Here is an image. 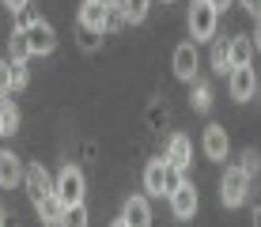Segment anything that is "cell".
I'll use <instances>...</instances> for the list:
<instances>
[{
    "mask_svg": "<svg viewBox=\"0 0 261 227\" xmlns=\"http://www.w3.org/2000/svg\"><path fill=\"white\" fill-rule=\"evenodd\" d=\"M178 182H182V170H174L167 159H151L144 167V189H148V197H167Z\"/></svg>",
    "mask_w": 261,
    "mask_h": 227,
    "instance_id": "cell-1",
    "label": "cell"
},
{
    "mask_svg": "<svg viewBox=\"0 0 261 227\" xmlns=\"http://www.w3.org/2000/svg\"><path fill=\"white\" fill-rule=\"evenodd\" d=\"M84 193H87L84 170L72 167V163H68V167H61V174L53 178V197H57V201L68 208V205H80V201H84Z\"/></svg>",
    "mask_w": 261,
    "mask_h": 227,
    "instance_id": "cell-2",
    "label": "cell"
},
{
    "mask_svg": "<svg viewBox=\"0 0 261 227\" xmlns=\"http://www.w3.org/2000/svg\"><path fill=\"white\" fill-rule=\"evenodd\" d=\"M216 27H220V12H216L208 0H193L190 4V34H193V42L216 38Z\"/></svg>",
    "mask_w": 261,
    "mask_h": 227,
    "instance_id": "cell-3",
    "label": "cell"
},
{
    "mask_svg": "<svg viewBox=\"0 0 261 227\" xmlns=\"http://www.w3.org/2000/svg\"><path fill=\"white\" fill-rule=\"evenodd\" d=\"M23 38H27L31 57H42V53H53V49H57V31H53L42 15H31V23L23 27Z\"/></svg>",
    "mask_w": 261,
    "mask_h": 227,
    "instance_id": "cell-4",
    "label": "cell"
},
{
    "mask_svg": "<svg viewBox=\"0 0 261 227\" xmlns=\"http://www.w3.org/2000/svg\"><path fill=\"white\" fill-rule=\"evenodd\" d=\"M246 197H250V178L239 167H227L223 170V182H220V201L227 208H242Z\"/></svg>",
    "mask_w": 261,
    "mask_h": 227,
    "instance_id": "cell-5",
    "label": "cell"
},
{
    "mask_svg": "<svg viewBox=\"0 0 261 227\" xmlns=\"http://www.w3.org/2000/svg\"><path fill=\"white\" fill-rule=\"evenodd\" d=\"M19 186H27V197H31L34 205H38L42 197L53 193V178H49V170L42 167V163H31V167H23V182H19Z\"/></svg>",
    "mask_w": 261,
    "mask_h": 227,
    "instance_id": "cell-6",
    "label": "cell"
},
{
    "mask_svg": "<svg viewBox=\"0 0 261 227\" xmlns=\"http://www.w3.org/2000/svg\"><path fill=\"white\" fill-rule=\"evenodd\" d=\"M167 201H170V212H174L178 220H193V212H197V189H193V182L182 178L167 193Z\"/></svg>",
    "mask_w": 261,
    "mask_h": 227,
    "instance_id": "cell-7",
    "label": "cell"
},
{
    "mask_svg": "<svg viewBox=\"0 0 261 227\" xmlns=\"http://www.w3.org/2000/svg\"><path fill=\"white\" fill-rule=\"evenodd\" d=\"M227 76H231L227 87H231V98H235V103H250V98L257 95V76H254V68H250V65L231 68Z\"/></svg>",
    "mask_w": 261,
    "mask_h": 227,
    "instance_id": "cell-8",
    "label": "cell"
},
{
    "mask_svg": "<svg viewBox=\"0 0 261 227\" xmlns=\"http://www.w3.org/2000/svg\"><path fill=\"white\" fill-rule=\"evenodd\" d=\"M204 156H208V159H216V163H223V159H227L231 156V140H227V133H223V125H204Z\"/></svg>",
    "mask_w": 261,
    "mask_h": 227,
    "instance_id": "cell-9",
    "label": "cell"
},
{
    "mask_svg": "<svg viewBox=\"0 0 261 227\" xmlns=\"http://www.w3.org/2000/svg\"><path fill=\"white\" fill-rule=\"evenodd\" d=\"M197 68H201V57H197V42H182V45L174 49V76L190 84V80L197 76Z\"/></svg>",
    "mask_w": 261,
    "mask_h": 227,
    "instance_id": "cell-10",
    "label": "cell"
},
{
    "mask_svg": "<svg viewBox=\"0 0 261 227\" xmlns=\"http://www.w3.org/2000/svg\"><path fill=\"white\" fill-rule=\"evenodd\" d=\"M163 159H167L174 170H182V174H186V167L193 163V144H190V136L174 133V136L167 140V156H163Z\"/></svg>",
    "mask_w": 261,
    "mask_h": 227,
    "instance_id": "cell-11",
    "label": "cell"
},
{
    "mask_svg": "<svg viewBox=\"0 0 261 227\" xmlns=\"http://www.w3.org/2000/svg\"><path fill=\"white\" fill-rule=\"evenodd\" d=\"M121 220L129 227H151V205H148V197L133 193L129 201H125V208H121Z\"/></svg>",
    "mask_w": 261,
    "mask_h": 227,
    "instance_id": "cell-12",
    "label": "cell"
},
{
    "mask_svg": "<svg viewBox=\"0 0 261 227\" xmlns=\"http://www.w3.org/2000/svg\"><path fill=\"white\" fill-rule=\"evenodd\" d=\"M19 182H23V159L15 152H0V186L12 189Z\"/></svg>",
    "mask_w": 261,
    "mask_h": 227,
    "instance_id": "cell-13",
    "label": "cell"
},
{
    "mask_svg": "<svg viewBox=\"0 0 261 227\" xmlns=\"http://www.w3.org/2000/svg\"><path fill=\"white\" fill-rule=\"evenodd\" d=\"M102 23H106V0H84L80 4V27L102 31Z\"/></svg>",
    "mask_w": 261,
    "mask_h": 227,
    "instance_id": "cell-14",
    "label": "cell"
},
{
    "mask_svg": "<svg viewBox=\"0 0 261 227\" xmlns=\"http://www.w3.org/2000/svg\"><path fill=\"white\" fill-rule=\"evenodd\" d=\"M34 208H38V220H42V227H61V216H65V205H61L57 201V197H42V201L38 205H34Z\"/></svg>",
    "mask_w": 261,
    "mask_h": 227,
    "instance_id": "cell-15",
    "label": "cell"
},
{
    "mask_svg": "<svg viewBox=\"0 0 261 227\" xmlns=\"http://www.w3.org/2000/svg\"><path fill=\"white\" fill-rule=\"evenodd\" d=\"M190 106L197 114H208L212 110V87L204 84V80H197V76L190 80Z\"/></svg>",
    "mask_w": 261,
    "mask_h": 227,
    "instance_id": "cell-16",
    "label": "cell"
},
{
    "mask_svg": "<svg viewBox=\"0 0 261 227\" xmlns=\"http://www.w3.org/2000/svg\"><path fill=\"white\" fill-rule=\"evenodd\" d=\"M231 68H239V65H250V57H254V38L250 34H235L231 38Z\"/></svg>",
    "mask_w": 261,
    "mask_h": 227,
    "instance_id": "cell-17",
    "label": "cell"
},
{
    "mask_svg": "<svg viewBox=\"0 0 261 227\" xmlns=\"http://www.w3.org/2000/svg\"><path fill=\"white\" fill-rule=\"evenodd\" d=\"M212 42V68L216 72H220V76H223V72H231V38H208Z\"/></svg>",
    "mask_w": 261,
    "mask_h": 227,
    "instance_id": "cell-18",
    "label": "cell"
},
{
    "mask_svg": "<svg viewBox=\"0 0 261 227\" xmlns=\"http://www.w3.org/2000/svg\"><path fill=\"white\" fill-rule=\"evenodd\" d=\"M118 4H121L125 23H144V19H148V8H151V0H118Z\"/></svg>",
    "mask_w": 261,
    "mask_h": 227,
    "instance_id": "cell-19",
    "label": "cell"
},
{
    "mask_svg": "<svg viewBox=\"0 0 261 227\" xmlns=\"http://www.w3.org/2000/svg\"><path fill=\"white\" fill-rule=\"evenodd\" d=\"M27 57H31V49H27L23 31H12V38H8V61H12V65H23Z\"/></svg>",
    "mask_w": 261,
    "mask_h": 227,
    "instance_id": "cell-20",
    "label": "cell"
},
{
    "mask_svg": "<svg viewBox=\"0 0 261 227\" xmlns=\"http://www.w3.org/2000/svg\"><path fill=\"white\" fill-rule=\"evenodd\" d=\"M0 125H4V136L19 129V106L12 98H0Z\"/></svg>",
    "mask_w": 261,
    "mask_h": 227,
    "instance_id": "cell-21",
    "label": "cell"
},
{
    "mask_svg": "<svg viewBox=\"0 0 261 227\" xmlns=\"http://www.w3.org/2000/svg\"><path fill=\"white\" fill-rule=\"evenodd\" d=\"M61 227H87V205H68L65 216H61Z\"/></svg>",
    "mask_w": 261,
    "mask_h": 227,
    "instance_id": "cell-22",
    "label": "cell"
},
{
    "mask_svg": "<svg viewBox=\"0 0 261 227\" xmlns=\"http://www.w3.org/2000/svg\"><path fill=\"white\" fill-rule=\"evenodd\" d=\"M121 27H125L121 4H118V0H106V23H102V34H110V31H121Z\"/></svg>",
    "mask_w": 261,
    "mask_h": 227,
    "instance_id": "cell-23",
    "label": "cell"
},
{
    "mask_svg": "<svg viewBox=\"0 0 261 227\" xmlns=\"http://www.w3.org/2000/svg\"><path fill=\"white\" fill-rule=\"evenodd\" d=\"M257 167H261V163H257V152H254V148H246V152L239 156V170H242L246 178H254V174H257Z\"/></svg>",
    "mask_w": 261,
    "mask_h": 227,
    "instance_id": "cell-24",
    "label": "cell"
},
{
    "mask_svg": "<svg viewBox=\"0 0 261 227\" xmlns=\"http://www.w3.org/2000/svg\"><path fill=\"white\" fill-rule=\"evenodd\" d=\"M8 65H12V61H8ZM27 80H31V72H27V61H23V65H12V91H23Z\"/></svg>",
    "mask_w": 261,
    "mask_h": 227,
    "instance_id": "cell-25",
    "label": "cell"
},
{
    "mask_svg": "<svg viewBox=\"0 0 261 227\" xmlns=\"http://www.w3.org/2000/svg\"><path fill=\"white\" fill-rule=\"evenodd\" d=\"M98 38H102V31H91V27H80V45L84 49H95Z\"/></svg>",
    "mask_w": 261,
    "mask_h": 227,
    "instance_id": "cell-26",
    "label": "cell"
},
{
    "mask_svg": "<svg viewBox=\"0 0 261 227\" xmlns=\"http://www.w3.org/2000/svg\"><path fill=\"white\" fill-rule=\"evenodd\" d=\"M8 91H12V65H8V61H0V98H4Z\"/></svg>",
    "mask_w": 261,
    "mask_h": 227,
    "instance_id": "cell-27",
    "label": "cell"
},
{
    "mask_svg": "<svg viewBox=\"0 0 261 227\" xmlns=\"http://www.w3.org/2000/svg\"><path fill=\"white\" fill-rule=\"evenodd\" d=\"M0 4H4V8H12V15H19V12H23V8H27V4H31V0H0Z\"/></svg>",
    "mask_w": 261,
    "mask_h": 227,
    "instance_id": "cell-28",
    "label": "cell"
},
{
    "mask_svg": "<svg viewBox=\"0 0 261 227\" xmlns=\"http://www.w3.org/2000/svg\"><path fill=\"white\" fill-rule=\"evenodd\" d=\"M239 4H242V8H246V12H250V15H257V4H261V0H239Z\"/></svg>",
    "mask_w": 261,
    "mask_h": 227,
    "instance_id": "cell-29",
    "label": "cell"
},
{
    "mask_svg": "<svg viewBox=\"0 0 261 227\" xmlns=\"http://www.w3.org/2000/svg\"><path fill=\"white\" fill-rule=\"evenodd\" d=\"M208 4L216 8V12H220V8H227V4H231V0H208Z\"/></svg>",
    "mask_w": 261,
    "mask_h": 227,
    "instance_id": "cell-30",
    "label": "cell"
},
{
    "mask_svg": "<svg viewBox=\"0 0 261 227\" xmlns=\"http://www.w3.org/2000/svg\"><path fill=\"white\" fill-rule=\"evenodd\" d=\"M0 227H8V212H4V208H0Z\"/></svg>",
    "mask_w": 261,
    "mask_h": 227,
    "instance_id": "cell-31",
    "label": "cell"
},
{
    "mask_svg": "<svg viewBox=\"0 0 261 227\" xmlns=\"http://www.w3.org/2000/svg\"><path fill=\"white\" fill-rule=\"evenodd\" d=\"M110 227H129V223H125V220H114V223H110Z\"/></svg>",
    "mask_w": 261,
    "mask_h": 227,
    "instance_id": "cell-32",
    "label": "cell"
},
{
    "mask_svg": "<svg viewBox=\"0 0 261 227\" xmlns=\"http://www.w3.org/2000/svg\"><path fill=\"white\" fill-rule=\"evenodd\" d=\"M0 136H4V125H0Z\"/></svg>",
    "mask_w": 261,
    "mask_h": 227,
    "instance_id": "cell-33",
    "label": "cell"
},
{
    "mask_svg": "<svg viewBox=\"0 0 261 227\" xmlns=\"http://www.w3.org/2000/svg\"><path fill=\"white\" fill-rule=\"evenodd\" d=\"M167 4H170V0H167Z\"/></svg>",
    "mask_w": 261,
    "mask_h": 227,
    "instance_id": "cell-34",
    "label": "cell"
}]
</instances>
